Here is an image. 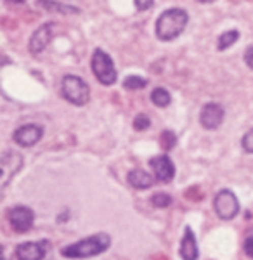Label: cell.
Here are the masks:
<instances>
[{
  "label": "cell",
  "instance_id": "cell-21",
  "mask_svg": "<svg viewBox=\"0 0 253 260\" xmlns=\"http://www.w3.org/2000/svg\"><path fill=\"white\" fill-rule=\"evenodd\" d=\"M151 120L147 118V115H137L136 120H134V128L136 130H146L149 128Z\"/></svg>",
  "mask_w": 253,
  "mask_h": 260
},
{
  "label": "cell",
  "instance_id": "cell-26",
  "mask_svg": "<svg viewBox=\"0 0 253 260\" xmlns=\"http://www.w3.org/2000/svg\"><path fill=\"white\" fill-rule=\"evenodd\" d=\"M198 2H203V4H210V2H215V0H198Z\"/></svg>",
  "mask_w": 253,
  "mask_h": 260
},
{
  "label": "cell",
  "instance_id": "cell-11",
  "mask_svg": "<svg viewBox=\"0 0 253 260\" xmlns=\"http://www.w3.org/2000/svg\"><path fill=\"white\" fill-rule=\"evenodd\" d=\"M47 243L42 241H28L21 243L16 250V257L18 260H42L45 257V251H47Z\"/></svg>",
  "mask_w": 253,
  "mask_h": 260
},
{
  "label": "cell",
  "instance_id": "cell-28",
  "mask_svg": "<svg viewBox=\"0 0 253 260\" xmlns=\"http://www.w3.org/2000/svg\"><path fill=\"white\" fill-rule=\"evenodd\" d=\"M4 260H7V258H4Z\"/></svg>",
  "mask_w": 253,
  "mask_h": 260
},
{
  "label": "cell",
  "instance_id": "cell-7",
  "mask_svg": "<svg viewBox=\"0 0 253 260\" xmlns=\"http://www.w3.org/2000/svg\"><path fill=\"white\" fill-rule=\"evenodd\" d=\"M21 165H23V158L19 153L14 151H6L0 158V172H2V177H0V184L2 187H6L9 184V180L14 177L19 172Z\"/></svg>",
  "mask_w": 253,
  "mask_h": 260
},
{
  "label": "cell",
  "instance_id": "cell-23",
  "mask_svg": "<svg viewBox=\"0 0 253 260\" xmlns=\"http://www.w3.org/2000/svg\"><path fill=\"white\" fill-rule=\"evenodd\" d=\"M154 4V0H136V9L137 11H147L151 9Z\"/></svg>",
  "mask_w": 253,
  "mask_h": 260
},
{
  "label": "cell",
  "instance_id": "cell-18",
  "mask_svg": "<svg viewBox=\"0 0 253 260\" xmlns=\"http://www.w3.org/2000/svg\"><path fill=\"white\" fill-rule=\"evenodd\" d=\"M146 83L147 82L144 80V78L136 77V75H130V77L125 78L123 87H125V89H129V90H139V89H144Z\"/></svg>",
  "mask_w": 253,
  "mask_h": 260
},
{
  "label": "cell",
  "instance_id": "cell-13",
  "mask_svg": "<svg viewBox=\"0 0 253 260\" xmlns=\"http://www.w3.org/2000/svg\"><path fill=\"white\" fill-rule=\"evenodd\" d=\"M198 243L195 238V233H193L191 228H185L182 243H180V257L182 260H198Z\"/></svg>",
  "mask_w": 253,
  "mask_h": 260
},
{
  "label": "cell",
  "instance_id": "cell-9",
  "mask_svg": "<svg viewBox=\"0 0 253 260\" xmlns=\"http://www.w3.org/2000/svg\"><path fill=\"white\" fill-rule=\"evenodd\" d=\"M151 169L154 172V177L160 180V182H170L175 175V167L172 163L170 158L167 154H160V156H154L149 160Z\"/></svg>",
  "mask_w": 253,
  "mask_h": 260
},
{
  "label": "cell",
  "instance_id": "cell-27",
  "mask_svg": "<svg viewBox=\"0 0 253 260\" xmlns=\"http://www.w3.org/2000/svg\"><path fill=\"white\" fill-rule=\"evenodd\" d=\"M11 2H14V4H23L24 0H11Z\"/></svg>",
  "mask_w": 253,
  "mask_h": 260
},
{
  "label": "cell",
  "instance_id": "cell-4",
  "mask_svg": "<svg viewBox=\"0 0 253 260\" xmlns=\"http://www.w3.org/2000/svg\"><path fill=\"white\" fill-rule=\"evenodd\" d=\"M92 71L103 85H113L116 82V68L103 49H96L92 54Z\"/></svg>",
  "mask_w": 253,
  "mask_h": 260
},
{
  "label": "cell",
  "instance_id": "cell-14",
  "mask_svg": "<svg viewBox=\"0 0 253 260\" xmlns=\"http://www.w3.org/2000/svg\"><path fill=\"white\" fill-rule=\"evenodd\" d=\"M129 182H130V186L136 187V189H147V187L153 186V175L147 174V172L142 169H136L129 174Z\"/></svg>",
  "mask_w": 253,
  "mask_h": 260
},
{
  "label": "cell",
  "instance_id": "cell-8",
  "mask_svg": "<svg viewBox=\"0 0 253 260\" xmlns=\"http://www.w3.org/2000/svg\"><path fill=\"white\" fill-rule=\"evenodd\" d=\"M200 121L205 128L215 130L222 125L224 121V108L217 103H208L203 106V110L200 113Z\"/></svg>",
  "mask_w": 253,
  "mask_h": 260
},
{
  "label": "cell",
  "instance_id": "cell-20",
  "mask_svg": "<svg viewBox=\"0 0 253 260\" xmlns=\"http://www.w3.org/2000/svg\"><path fill=\"white\" fill-rule=\"evenodd\" d=\"M151 203L158 208H167L168 205L172 203V198L168 194H165V192H158V194H154L153 198H151Z\"/></svg>",
  "mask_w": 253,
  "mask_h": 260
},
{
  "label": "cell",
  "instance_id": "cell-24",
  "mask_svg": "<svg viewBox=\"0 0 253 260\" xmlns=\"http://www.w3.org/2000/svg\"><path fill=\"white\" fill-rule=\"evenodd\" d=\"M244 251H246L248 257L253 258V234L251 236H248L246 241H244Z\"/></svg>",
  "mask_w": 253,
  "mask_h": 260
},
{
  "label": "cell",
  "instance_id": "cell-5",
  "mask_svg": "<svg viewBox=\"0 0 253 260\" xmlns=\"http://www.w3.org/2000/svg\"><path fill=\"white\" fill-rule=\"evenodd\" d=\"M213 207L217 215L222 220H233L239 212V201L236 198V194L229 189H222L215 196Z\"/></svg>",
  "mask_w": 253,
  "mask_h": 260
},
{
  "label": "cell",
  "instance_id": "cell-10",
  "mask_svg": "<svg viewBox=\"0 0 253 260\" xmlns=\"http://www.w3.org/2000/svg\"><path fill=\"white\" fill-rule=\"evenodd\" d=\"M42 136H44V130L39 125H23V127H19L18 130L14 132V141L18 142L19 146H23V148H29V146L37 144Z\"/></svg>",
  "mask_w": 253,
  "mask_h": 260
},
{
  "label": "cell",
  "instance_id": "cell-19",
  "mask_svg": "<svg viewBox=\"0 0 253 260\" xmlns=\"http://www.w3.org/2000/svg\"><path fill=\"white\" fill-rule=\"evenodd\" d=\"M160 142H162V148L165 151H168V149H172L175 146L177 137H175V134L172 132V130H165V132L162 134V137H160Z\"/></svg>",
  "mask_w": 253,
  "mask_h": 260
},
{
  "label": "cell",
  "instance_id": "cell-22",
  "mask_svg": "<svg viewBox=\"0 0 253 260\" xmlns=\"http://www.w3.org/2000/svg\"><path fill=\"white\" fill-rule=\"evenodd\" d=\"M241 144H243V149L246 151V153H253V128L250 130V132L244 134Z\"/></svg>",
  "mask_w": 253,
  "mask_h": 260
},
{
  "label": "cell",
  "instance_id": "cell-1",
  "mask_svg": "<svg viewBox=\"0 0 253 260\" xmlns=\"http://www.w3.org/2000/svg\"><path fill=\"white\" fill-rule=\"evenodd\" d=\"M109 246H111V236L108 233H98L78 243L65 246L61 250V255L70 258H88L106 251Z\"/></svg>",
  "mask_w": 253,
  "mask_h": 260
},
{
  "label": "cell",
  "instance_id": "cell-17",
  "mask_svg": "<svg viewBox=\"0 0 253 260\" xmlns=\"http://www.w3.org/2000/svg\"><path fill=\"white\" fill-rule=\"evenodd\" d=\"M239 39V31L238 30H229L226 33H222L220 37H218V50H226L227 47H231V45L234 44V42H238Z\"/></svg>",
  "mask_w": 253,
  "mask_h": 260
},
{
  "label": "cell",
  "instance_id": "cell-6",
  "mask_svg": "<svg viewBox=\"0 0 253 260\" xmlns=\"http://www.w3.org/2000/svg\"><path fill=\"white\" fill-rule=\"evenodd\" d=\"M7 217H9V222H11L12 229H14L16 233H19V234L28 233V231L31 229L33 222H35V213H33L31 208H28V207L11 208L9 213H7Z\"/></svg>",
  "mask_w": 253,
  "mask_h": 260
},
{
  "label": "cell",
  "instance_id": "cell-2",
  "mask_svg": "<svg viewBox=\"0 0 253 260\" xmlns=\"http://www.w3.org/2000/svg\"><path fill=\"white\" fill-rule=\"evenodd\" d=\"M187 12L182 9H170L163 12L156 21V37L163 42L177 39L187 26Z\"/></svg>",
  "mask_w": 253,
  "mask_h": 260
},
{
  "label": "cell",
  "instance_id": "cell-3",
  "mask_svg": "<svg viewBox=\"0 0 253 260\" xmlns=\"http://www.w3.org/2000/svg\"><path fill=\"white\" fill-rule=\"evenodd\" d=\"M61 89H62V95L71 104H75V106H83L90 99L88 85L80 77H75V75H68V77L62 78Z\"/></svg>",
  "mask_w": 253,
  "mask_h": 260
},
{
  "label": "cell",
  "instance_id": "cell-25",
  "mask_svg": "<svg viewBox=\"0 0 253 260\" xmlns=\"http://www.w3.org/2000/svg\"><path fill=\"white\" fill-rule=\"evenodd\" d=\"M244 61H246V64L253 70V45L251 47H248L246 52H244Z\"/></svg>",
  "mask_w": 253,
  "mask_h": 260
},
{
  "label": "cell",
  "instance_id": "cell-15",
  "mask_svg": "<svg viewBox=\"0 0 253 260\" xmlns=\"http://www.w3.org/2000/svg\"><path fill=\"white\" fill-rule=\"evenodd\" d=\"M40 7L47 11H59V12H78V9L71 6H65V4H59V2H54V0H37Z\"/></svg>",
  "mask_w": 253,
  "mask_h": 260
},
{
  "label": "cell",
  "instance_id": "cell-16",
  "mask_svg": "<svg viewBox=\"0 0 253 260\" xmlns=\"http://www.w3.org/2000/svg\"><path fill=\"white\" fill-rule=\"evenodd\" d=\"M151 101H153L158 108H165L170 104V94H168L163 87H158V89H154L151 92Z\"/></svg>",
  "mask_w": 253,
  "mask_h": 260
},
{
  "label": "cell",
  "instance_id": "cell-12",
  "mask_svg": "<svg viewBox=\"0 0 253 260\" xmlns=\"http://www.w3.org/2000/svg\"><path fill=\"white\" fill-rule=\"evenodd\" d=\"M52 37H54V24L52 23L42 24L39 30L33 33L31 40H29V50H31V54H40L50 44Z\"/></svg>",
  "mask_w": 253,
  "mask_h": 260
}]
</instances>
